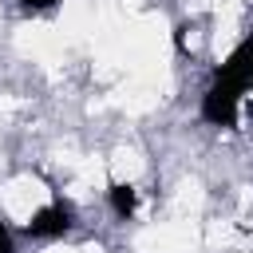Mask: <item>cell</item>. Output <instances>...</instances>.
I'll return each instance as SVG.
<instances>
[{"label": "cell", "mask_w": 253, "mask_h": 253, "mask_svg": "<svg viewBox=\"0 0 253 253\" xmlns=\"http://www.w3.org/2000/svg\"><path fill=\"white\" fill-rule=\"evenodd\" d=\"M249 79H253V36L217 67L213 83H225V87H233V91L241 95V91H249Z\"/></svg>", "instance_id": "2"}, {"label": "cell", "mask_w": 253, "mask_h": 253, "mask_svg": "<svg viewBox=\"0 0 253 253\" xmlns=\"http://www.w3.org/2000/svg\"><path fill=\"white\" fill-rule=\"evenodd\" d=\"M0 253H12V233L4 229V221H0Z\"/></svg>", "instance_id": "5"}, {"label": "cell", "mask_w": 253, "mask_h": 253, "mask_svg": "<svg viewBox=\"0 0 253 253\" xmlns=\"http://www.w3.org/2000/svg\"><path fill=\"white\" fill-rule=\"evenodd\" d=\"M67 225H71V210L67 206H43L28 221V233L32 237H59V233H67Z\"/></svg>", "instance_id": "3"}, {"label": "cell", "mask_w": 253, "mask_h": 253, "mask_svg": "<svg viewBox=\"0 0 253 253\" xmlns=\"http://www.w3.org/2000/svg\"><path fill=\"white\" fill-rule=\"evenodd\" d=\"M134 202H138V198H134V186H126V182H115V186H111V210H115L119 217H130V213H134Z\"/></svg>", "instance_id": "4"}, {"label": "cell", "mask_w": 253, "mask_h": 253, "mask_svg": "<svg viewBox=\"0 0 253 253\" xmlns=\"http://www.w3.org/2000/svg\"><path fill=\"white\" fill-rule=\"evenodd\" d=\"M20 4H24V8H51L55 0H20Z\"/></svg>", "instance_id": "6"}, {"label": "cell", "mask_w": 253, "mask_h": 253, "mask_svg": "<svg viewBox=\"0 0 253 253\" xmlns=\"http://www.w3.org/2000/svg\"><path fill=\"white\" fill-rule=\"evenodd\" d=\"M249 87H253V79H249Z\"/></svg>", "instance_id": "7"}, {"label": "cell", "mask_w": 253, "mask_h": 253, "mask_svg": "<svg viewBox=\"0 0 253 253\" xmlns=\"http://www.w3.org/2000/svg\"><path fill=\"white\" fill-rule=\"evenodd\" d=\"M237 91L225 83H210V91L202 95V119L213 126H233L237 123Z\"/></svg>", "instance_id": "1"}]
</instances>
